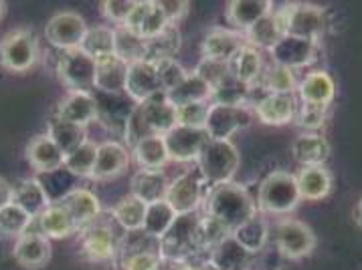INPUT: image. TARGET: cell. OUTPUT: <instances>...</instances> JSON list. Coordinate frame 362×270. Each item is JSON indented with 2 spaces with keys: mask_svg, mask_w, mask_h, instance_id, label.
<instances>
[{
  "mask_svg": "<svg viewBox=\"0 0 362 270\" xmlns=\"http://www.w3.org/2000/svg\"><path fill=\"white\" fill-rule=\"evenodd\" d=\"M276 248L288 260H302L316 248V234L302 220H284L277 224Z\"/></svg>",
  "mask_w": 362,
  "mask_h": 270,
  "instance_id": "cell-12",
  "label": "cell"
},
{
  "mask_svg": "<svg viewBox=\"0 0 362 270\" xmlns=\"http://www.w3.org/2000/svg\"><path fill=\"white\" fill-rule=\"evenodd\" d=\"M146 208H148L146 202H142L140 198H136L134 194H130V196L119 200L110 212H112L114 222L124 232H140L144 228Z\"/></svg>",
  "mask_w": 362,
  "mask_h": 270,
  "instance_id": "cell-37",
  "label": "cell"
},
{
  "mask_svg": "<svg viewBox=\"0 0 362 270\" xmlns=\"http://www.w3.org/2000/svg\"><path fill=\"white\" fill-rule=\"evenodd\" d=\"M98 115H100V105L91 93H69L59 103L55 117L87 129L89 123L98 119Z\"/></svg>",
  "mask_w": 362,
  "mask_h": 270,
  "instance_id": "cell-24",
  "label": "cell"
},
{
  "mask_svg": "<svg viewBox=\"0 0 362 270\" xmlns=\"http://www.w3.org/2000/svg\"><path fill=\"white\" fill-rule=\"evenodd\" d=\"M170 180L162 170H138L132 178V194L146 204H154L160 200H166Z\"/></svg>",
  "mask_w": 362,
  "mask_h": 270,
  "instance_id": "cell-30",
  "label": "cell"
},
{
  "mask_svg": "<svg viewBox=\"0 0 362 270\" xmlns=\"http://www.w3.org/2000/svg\"><path fill=\"white\" fill-rule=\"evenodd\" d=\"M293 159L302 166H324V161L330 157V143L322 133H300L291 147Z\"/></svg>",
  "mask_w": 362,
  "mask_h": 270,
  "instance_id": "cell-29",
  "label": "cell"
},
{
  "mask_svg": "<svg viewBox=\"0 0 362 270\" xmlns=\"http://www.w3.org/2000/svg\"><path fill=\"white\" fill-rule=\"evenodd\" d=\"M39 230L43 232L49 240H61L67 238L75 232H79L77 224L73 222L71 214L67 212L59 202H53L39 218H37Z\"/></svg>",
  "mask_w": 362,
  "mask_h": 270,
  "instance_id": "cell-34",
  "label": "cell"
},
{
  "mask_svg": "<svg viewBox=\"0 0 362 270\" xmlns=\"http://www.w3.org/2000/svg\"><path fill=\"white\" fill-rule=\"evenodd\" d=\"M98 147H100V143L87 140L69 156H65L63 168L77 178H89L91 180V173L95 168V157H98Z\"/></svg>",
  "mask_w": 362,
  "mask_h": 270,
  "instance_id": "cell-44",
  "label": "cell"
},
{
  "mask_svg": "<svg viewBox=\"0 0 362 270\" xmlns=\"http://www.w3.org/2000/svg\"><path fill=\"white\" fill-rule=\"evenodd\" d=\"M206 216L217 220L221 226L229 232H235L241 224H245L251 216L257 214V204L253 202L251 194L237 182L213 185L206 194Z\"/></svg>",
  "mask_w": 362,
  "mask_h": 270,
  "instance_id": "cell-2",
  "label": "cell"
},
{
  "mask_svg": "<svg viewBox=\"0 0 362 270\" xmlns=\"http://www.w3.org/2000/svg\"><path fill=\"white\" fill-rule=\"evenodd\" d=\"M13 202V185L0 178V210Z\"/></svg>",
  "mask_w": 362,
  "mask_h": 270,
  "instance_id": "cell-56",
  "label": "cell"
},
{
  "mask_svg": "<svg viewBox=\"0 0 362 270\" xmlns=\"http://www.w3.org/2000/svg\"><path fill=\"white\" fill-rule=\"evenodd\" d=\"M176 125V107L166 99V93H158L142 103H134L126 117L124 135L126 143L134 147L150 135H166Z\"/></svg>",
  "mask_w": 362,
  "mask_h": 270,
  "instance_id": "cell-1",
  "label": "cell"
},
{
  "mask_svg": "<svg viewBox=\"0 0 362 270\" xmlns=\"http://www.w3.org/2000/svg\"><path fill=\"white\" fill-rule=\"evenodd\" d=\"M272 13H274L272 0H235V2H229L225 8L227 20L235 29H241L245 32Z\"/></svg>",
  "mask_w": 362,
  "mask_h": 270,
  "instance_id": "cell-26",
  "label": "cell"
},
{
  "mask_svg": "<svg viewBox=\"0 0 362 270\" xmlns=\"http://www.w3.org/2000/svg\"><path fill=\"white\" fill-rule=\"evenodd\" d=\"M300 190L296 176L288 171H274L261 180L257 188V208L261 214L284 216L293 212L300 206Z\"/></svg>",
  "mask_w": 362,
  "mask_h": 270,
  "instance_id": "cell-3",
  "label": "cell"
},
{
  "mask_svg": "<svg viewBox=\"0 0 362 270\" xmlns=\"http://www.w3.org/2000/svg\"><path fill=\"white\" fill-rule=\"evenodd\" d=\"M298 95L302 103L330 107L336 97V83L328 71H310L298 85Z\"/></svg>",
  "mask_w": 362,
  "mask_h": 270,
  "instance_id": "cell-25",
  "label": "cell"
},
{
  "mask_svg": "<svg viewBox=\"0 0 362 270\" xmlns=\"http://www.w3.org/2000/svg\"><path fill=\"white\" fill-rule=\"evenodd\" d=\"M352 216H354V222L362 228V196L361 200L356 202V206H354V214H352Z\"/></svg>",
  "mask_w": 362,
  "mask_h": 270,
  "instance_id": "cell-57",
  "label": "cell"
},
{
  "mask_svg": "<svg viewBox=\"0 0 362 270\" xmlns=\"http://www.w3.org/2000/svg\"><path fill=\"white\" fill-rule=\"evenodd\" d=\"M47 135L57 143L65 156H69V154L75 152L81 143L87 142L86 128L75 125V123H69V121H63V119H59V117H53V119L49 121V131H47Z\"/></svg>",
  "mask_w": 362,
  "mask_h": 270,
  "instance_id": "cell-39",
  "label": "cell"
},
{
  "mask_svg": "<svg viewBox=\"0 0 362 270\" xmlns=\"http://www.w3.org/2000/svg\"><path fill=\"white\" fill-rule=\"evenodd\" d=\"M247 44L243 32L235 29H221L215 27L204 35L201 53L203 59H213V61H223L231 63V59L241 51V47Z\"/></svg>",
  "mask_w": 362,
  "mask_h": 270,
  "instance_id": "cell-19",
  "label": "cell"
},
{
  "mask_svg": "<svg viewBox=\"0 0 362 270\" xmlns=\"http://www.w3.org/2000/svg\"><path fill=\"white\" fill-rule=\"evenodd\" d=\"M25 157L30 168L39 173H53L65 166V154L47 133H39L27 143Z\"/></svg>",
  "mask_w": 362,
  "mask_h": 270,
  "instance_id": "cell-20",
  "label": "cell"
},
{
  "mask_svg": "<svg viewBox=\"0 0 362 270\" xmlns=\"http://www.w3.org/2000/svg\"><path fill=\"white\" fill-rule=\"evenodd\" d=\"M128 63L117 55L98 59L95 61V87L110 93V95H119L126 91V79H128Z\"/></svg>",
  "mask_w": 362,
  "mask_h": 270,
  "instance_id": "cell-27",
  "label": "cell"
},
{
  "mask_svg": "<svg viewBox=\"0 0 362 270\" xmlns=\"http://www.w3.org/2000/svg\"><path fill=\"white\" fill-rule=\"evenodd\" d=\"M134 6H136V2H132V0H105V2H102L100 11L107 20L122 27V25H126Z\"/></svg>",
  "mask_w": 362,
  "mask_h": 270,
  "instance_id": "cell-54",
  "label": "cell"
},
{
  "mask_svg": "<svg viewBox=\"0 0 362 270\" xmlns=\"http://www.w3.org/2000/svg\"><path fill=\"white\" fill-rule=\"evenodd\" d=\"M13 254L16 262L27 270H39L49 264L53 248H51V240L39 230L37 218L30 222L29 230L23 236H18Z\"/></svg>",
  "mask_w": 362,
  "mask_h": 270,
  "instance_id": "cell-14",
  "label": "cell"
},
{
  "mask_svg": "<svg viewBox=\"0 0 362 270\" xmlns=\"http://www.w3.org/2000/svg\"><path fill=\"white\" fill-rule=\"evenodd\" d=\"M148 47V55L146 61H152V63H158L164 59H174L178 55L180 47H182V37L176 29V25H168L166 29L162 30L160 35H156L154 39H148L146 41Z\"/></svg>",
  "mask_w": 362,
  "mask_h": 270,
  "instance_id": "cell-40",
  "label": "cell"
},
{
  "mask_svg": "<svg viewBox=\"0 0 362 270\" xmlns=\"http://www.w3.org/2000/svg\"><path fill=\"white\" fill-rule=\"evenodd\" d=\"M130 166V154L126 145L119 142H103L98 147L95 168L91 173L93 182H110L124 176Z\"/></svg>",
  "mask_w": 362,
  "mask_h": 270,
  "instance_id": "cell-17",
  "label": "cell"
},
{
  "mask_svg": "<svg viewBox=\"0 0 362 270\" xmlns=\"http://www.w3.org/2000/svg\"><path fill=\"white\" fill-rule=\"evenodd\" d=\"M81 232V254L89 262H110L119 254L122 248V238L117 236L114 226L100 222V218L86 228L79 230Z\"/></svg>",
  "mask_w": 362,
  "mask_h": 270,
  "instance_id": "cell-10",
  "label": "cell"
},
{
  "mask_svg": "<svg viewBox=\"0 0 362 270\" xmlns=\"http://www.w3.org/2000/svg\"><path fill=\"white\" fill-rule=\"evenodd\" d=\"M35 218L27 214L21 206L8 204L0 210V234L2 236H23L29 230L30 222Z\"/></svg>",
  "mask_w": 362,
  "mask_h": 270,
  "instance_id": "cell-49",
  "label": "cell"
},
{
  "mask_svg": "<svg viewBox=\"0 0 362 270\" xmlns=\"http://www.w3.org/2000/svg\"><path fill=\"white\" fill-rule=\"evenodd\" d=\"M4 13H6V4L0 0V18H2V15H4Z\"/></svg>",
  "mask_w": 362,
  "mask_h": 270,
  "instance_id": "cell-59",
  "label": "cell"
},
{
  "mask_svg": "<svg viewBox=\"0 0 362 270\" xmlns=\"http://www.w3.org/2000/svg\"><path fill=\"white\" fill-rule=\"evenodd\" d=\"M126 93L134 103H142V101L162 93L156 63H152V61L130 63L128 79H126Z\"/></svg>",
  "mask_w": 362,
  "mask_h": 270,
  "instance_id": "cell-18",
  "label": "cell"
},
{
  "mask_svg": "<svg viewBox=\"0 0 362 270\" xmlns=\"http://www.w3.org/2000/svg\"><path fill=\"white\" fill-rule=\"evenodd\" d=\"M57 77L71 93H91L95 87V59L89 57L83 49L61 51Z\"/></svg>",
  "mask_w": 362,
  "mask_h": 270,
  "instance_id": "cell-8",
  "label": "cell"
},
{
  "mask_svg": "<svg viewBox=\"0 0 362 270\" xmlns=\"http://www.w3.org/2000/svg\"><path fill=\"white\" fill-rule=\"evenodd\" d=\"M176 218H178V214H176V210H174L166 200H160V202H154V204H148V208H146L144 228H142V230L146 232V236L160 240V238L170 230V226H173Z\"/></svg>",
  "mask_w": 362,
  "mask_h": 270,
  "instance_id": "cell-38",
  "label": "cell"
},
{
  "mask_svg": "<svg viewBox=\"0 0 362 270\" xmlns=\"http://www.w3.org/2000/svg\"><path fill=\"white\" fill-rule=\"evenodd\" d=\"M81 49L86 51L89 57L95 59V61L110 57V55H116V35H114V29H110V27H93V29H89Z\"/></svg>",
  "mask_w": 362,
  "mask_h": 270,
  "instance_id": "cell-47",
  "label": "cell"
},
{
  "mask_svg": "<svg viewBox=\"0 0 362 270\" xmlns=\"http://www.w3.org/2000/svg\"><path fill=\"white\" fill-rule=\"evenodd\" d=\"M134 159L140 166V170H164L170 161L168 149L164 143V135H150L138 142L134 147Z\"/></svg>",
  "mask_w": 362,
  "mask_h": 270,
  "instance_id": "cell-36",
  "label": "cell"
},
{
  "mask_svg": "<svg viewBox=\"0 0 362 270\" xmlns=\"http://www.w3.org/2000/svg\"><path fill=\"white\" fill-rule=\"evenodd\" d=\"M269 55H272L274 65L286 67V69H291V71H298V69L310 67L318 59V43L284 35L269 49Z\"/></svg>",
  "mask_w": 362,
  "mask_h": 270,
  "instance_id": "cell-15",
  "label": "cell"
},
{
  "mask_svg": "<svg viewBox=\"0 0 362 270\" xmlns=\"http://www.w3.org/2000/svg\"><path fill=\"white\" fill-rule=\"evenodd\" d=\"M114 35H116L117 57L124 59L128 65L130 63H138V61H146V55H148L146 39H142L140 35H136L128 27H116Z\"/></svg>",
  "mask_w": 362,
  "mask_h": 270,
  "instance_id": "cell-43",
  "label": "cell"
},
{
  "mask_svg": "<svg viewBox=\"0 0 362 270\" xmlns=\"http://www.w3.org/2000/svg\"><path fill=\"white\" fill-rule=\"evenodd\" d=\"M249 97H251V87L241 83L237 77L227 75L217 87H213L211 101L217 105H247Z\"/></svg>",
  "mask_w": 362,
  "mask_h": 270,
  "instance_id": "cell-46",
  "label": "cell"
},
{
  "mask_svg": "<svg viewBox=\"0 0 362 270\" xmlns=\"http://www.w3.org/2000/svg\"><path fill=\"white\" fill-rule=\"evenodd\" d=\"M239 164H241V156L231 142L211 140L199 157L197 168L204 184L213 188V185L233 182L235 173L239 170Z\"/></svg>",
  "mask_w": 362,
  "mask_h": 270,
  "instance_id": "cell-6",
  "label": "cell"
},
{
  "mask_svg": "<svg viewBox=\"0 0 362 270\" xmlns=\"http://www.w3.org/2000/svg\"><path fill=\"white\" fill-rule=\"evenodd\" d=\"M274 270H279V269H274Z\"/></svg>",
  "mask_w": 362,
  "mask_h": 270,
  "instance_id": "cell-60",
  "label": "cell"
},
{
  "mask_svg": "<svg viewBox=\"0 0 362 270\" xmlns=\"http://www.w3.org/2000/svg\"><path fill=\"white\" fill-rule=\"evenodd\" d=\"M235 240L239 242L245 250H249L251 254L259 252L261 248L267 242V220L263 218V214L257 212L255 216H251L245 224L237 228L231 234Z\"/></svg>",
  "mask_w": 362,
  "mask_h": 270,
  "instance_id": "cell-41",
  "label": "cell"
},
{
  "mask_svg": "<svg viewBox=\"0 0 362 270\" xmlns=\"http://www.w3.org/2000/svg\"><path fill=\"white\" fill-rule=\"evenodd\" d=\"M199 222L201 214H178L170 230L158 240L160 256L164 260L187 262L190 256L201 250L199 244Z\"/></svg>",
  "mask_w": 362,
  "mask_h": 270,
  "instance_id": "cell-5",
  "label": "cell"
},
{
  "mask_svg": "<svg viewBox=\"0 0 362 270\" xmlns=\"http://www.w3.org/2000/svg\"><path fill=\"white\" fill-rule=\"evenodd\" d=\"M156 71H158L160 87H162V93H168L173 91L174 87H178L189 73L185 71V67L174 61V59H164V61H158L156 63Z\"/></svg>",
  "mask_w": 362,
  "mask_h": 270,
  "instance_id": "cell-51",
  "label": "cell"
},
{
  "mask_svg": "<svg viewBox=\"0 0 362 270\" xmlns=\"http://www.w3.org/2000/svg\"><path fill=\"white\" fill-rule=\"evenodd\" d=\"M209 142H211V137H209L206 129L185 128L178 123L164 135L168 157H170V161H178V164L199 161V157Z\"/></svg>",
  "mask_w": 362,
  "mask_h": 270,
  "instance_id": "cell-13",
  "label": "cell"
},
{
  "mask_svg": "<svg viewBox=\"0 0 362 270\" xmlns=\"http://www.w3.org/2000/svg\"><path fill=\"white\" fill-rule=\"evenodd\" d=\"M203 178L199 170L185 171L182 176L174 178L168 192H166V202L173 206L176 214L199 212V206L203 204Z\"/></svg>",
  "mask_w": 362,
  "mask_h": 270,
  "instance_id": "cell-16",
  "label": "cell"
},
{
  "mask_svg": "<svg viewBox=\"0 0 362 270\" xmlns=\"http://www.w3.org/2000/svg\"><path fill=\"white\" fill-rule=\"evenodd\" d=\"M328 113H330V107H318V105L302 103L296 111L293 123L300 129H304V133H318V129L324 128Z\"/></svg>",
  "mask_w": 362,
  "mask_h": 270,
  "instance_id": "cell-50",
  "label": "cell"
},
{
  "mask_svg": "<svg viewBox=\"0 0 362 270\" xmlns=\"http://www.w3.org/2000/svg\"><path fill=\"white\" fill-rule=\"evenodd\" d=\"M168 25L170 23L162 15L158 2H136L126 25H122V27H128L148 41V39H154L156 35H160Z\"/></svg>",
  "mask_w": 362,
  "mask_h": 270,
  "instance_id": "cell-23",
  "label": "cell"
},
{
  "mask_svg": "<svg viewBox=\"0 0 362 270\" xmlns=\"http://www.w3.org/2000/svg\"><path fill=\"white\" fill-rule=\"evenodd\" d=\"M203 77L204 81L211 87H217L227 75H231V67L229 63H223V61H213V59H203L199 63V67L194 69Z\"/></svg>",
  "mask_w": 362,
  "mask_h": 270,
  "instance_id": "cell-53",
  "label": "cell"
},
{
  "mask_svg": "<svg viewBox=\"0 0 362 270\" xmlns=\"http://www.w3.org/2000/svg\"><path fill=\"white\" fill-rule=\"evenodd\" d=\"M199 269H201V270H217V269H215V266H213V264H209V262H204V264H201Z\"/></svg>",
  "mask_w": 362,
  "mask_h": 270,
  "instance_id": "cell-58",
  "label": "cell"
},
{
  "mask_svg": "<svg viewBox=\"0 0 362 270\" xmlns=\"http://www.w3.org/2000/svg\"><path fill=\"white\" fill-rule=\"evenodd\" d=\"M213 97V87L204 81L197 71L187 75V79L173 91L166 93V99L173 103L174 107H182L190 103H209Z\"/></svg>",
  "mask_w": 362,
  "mask_h": 270,
  "instance_id": "cell-35",
  "label": "cell"
},
{
  "mask_svg": "<svg viewBox=\"0 0 362 270\" xmlns=\"http://www.w3.org/2000/svg\"><path fill=\"white\" fill-rule=\"evenodd\" d=\"M57 202L71 214L73 222L77 224L79 230L86 228L87 224H91V222H95L102 216V202L87 188L69 190L67 194L57 198Z\"/></svg>",
  "mask_w": 362,
  "mask_h": 270,
  "instance_id": "cell-21",
  "label": "cell"
},
{
  "mask_svg": "<svg viewBox=\"0 0 362 270\" xmlns=\"http://www.w3.org/2000/svg\"><path fill=\"white\" fill-rule=\"evenodd\" d=\"M87 30L89 27L86 25V18L79 13L63 11L49 18V23L45 25V37L59 51H73L81 49Z\"/></svg>",
  "mask_w": 362,
  "mask_h": 270,
  "instance_id": "cell-11",
  "label": "cell"
},
{
  "mask_svg": "<svg viewBox=\"0 0 362 270\" xmlns=\"http://www.w3.org/2000/svg\"><path fill=\"white\" fill-rule=\"evenodd\" d=\"M251 258L253 254L245 250L233 236H229L211 250L206 262L213 264L217 270H249Z\"/></svg>",
  "mask_w": 362,
  "mask_h": 270,
  "instance_id": "cell-33",
  "label": "cell"
},
{
  "mask_svg": "<svg viewBox=\"0 0 362 270\" xmlns=\"http://www.w3.org/2000/svg\"><path fill=\"white\" fill-rule=\"evenodd\" d=\"M257 85L263 89V93H286V95H293V91H298V77L296 71L279 67V65H265V71L261 75Z\"/></svg>",
  "mask_w": 362,
  "mask_h": 270,
  "instance_id": "cell-42",
  "label": "cell"
},
{
  "mask_svg": "<svg viewBox=\"0 0 362 270\" xmlns=\"http://www.w3.org/2000/svg\"><path fill=\"white\" fill-rule=\"evenodd\" d=\"M296 182L302 200H324L332 192V173L324 166L300 168L296 173Z\"/></svg>",
  "mask_w": 362,
  "mask_h": 270,
  "instance_id": "cell-31",
  "label": "cell"
},
{
  "mask_svg": "<svg viewBox=\"0 0 362 270\" xmlns=\"http://www.w3.org/2000/svg\"><path fill=\"white\" fill-rule=\"evenodd\" d=\"M162 256L158 248L150 246H136L126 248L122 254V269L124 270H158Z\"/></svg>",
  "mask_w": 362,
  "mask_h": 270,
  "instance_id": "cell-48",
  "label": "cell"
},
{
  "mask_svg": "<svg viewBox=\"0 0 362 270\" xmlns=\"http://www.w3.org/2000/svg\"><path fill=\"white\" fill-rule=\"evenodd\" d=\"M13 204L21 206L33 218H39L53 204V200L39 180H18L13 185Z\"/></svg>",
  "mask_w": 362,
  "mask_h": 270,
  "instance_id": "cell-28",
  "label": "cell"
},
{
  "mask_svg": "<svg viewBox=\"0 0 362 270\" xmlns=\"http://www.w3.org/2000/svg\"><path fill=\"white\" fill-rule=\"evenodd\" d=\"M209 103H190L176 107V123L185 125V128L204 129L206 125V117H209Z\"/></svg>",
  "mask_w": 362,
  "mask_h": 270,
  "instance_id": "cell-52",
  "label": "cell"
},
{
  "mask_svg": "<svg viewBox=\"0 0 362 270\" xmlns=\"http://www.w3.org/2000/svg\"><path fill=\"white\" fill-rule=\"evenodd\" d=\"M281 37H284V30H281L279 23H277L276 13L261 18L255 27H251L245 32L247 43L251 44V47H255V49H265V51H269Z\"/></svg>",
  "mask_w": 362,
  "mask_h": 270,
  "instance_id": "cell-45",
  "label": "cell"
},
{
  "mask_svg": "<svg viewBox=\"0 0 362 270\" xmlns=\"http://www.w3.org/2000/svg\"><path fill=\"white\" fill-rule=\"evenodd\" d=\"M229 67H231L233 77H237L245 85L253 87L259 83L261 75L265 71V61H263V55H261L259 49H255V47H251V44L247 43L231 59Z\"/></svg>",
  "mask_w": 362,
  "mask_h": 270,
  "instance_id": "cell-32",
  "label": "cell"
},
{
  "mask_svg": "<svg viewBox=\"0 0 362 270\" xmlns=\"http://www.w3.org/2000/svg\"><path fill=\"white\" fill-rule=\"evenodd\" d=\"M253 107L247 105H217L211 103L206 117V133L211 140L231 142V135L245 129L253 121Z\"/></svg>",
  "mask_w": 362,
  "mask_h": 270,
  "instance_id": "cell-9",
  "label": "cell"
},
{
  "mask_svg": "<svg viewBox=\"0 0 362 270\" xmlns=\"http://www.w3.org/2000/svg\"><path fill=\"white\" fill-rule=\"evenodd\" d=\"M39 61V41L29 29H15L0 41V65L13 73L30 71Z\"/></svg>",
  "mask_w": 362,
  "mask_h": 270,
  "instance_id": "cell-7",
  "label": "cell"
},
{
  "mask_svg": "<svg viewBox=\"0 0 362 270\" xmlns=\"http://www.w3.org/2000/svg\"><path fill=\"white\" fill-rule=\"evenodd\" d=\"M277 23L284 30V35L305 39L318 43V39L326 32V11L316 4L304 2H291L284 4L276 11Z\"/></svg>",
  "mask_w": 362,
  "mask_h": 270,
  "instance_id": "cell-4",
  "label": "cell"
},
{
  "mask_svg": "<svg viewBox=\"0 0 362 270\" xmlns=\"http://www.w3.org/2000/svg\"><path fill=\"white\" fill-rule=\"evenodd\" d=\"M296 111H298V103L293 99V95H286V93H267L253 107V113L257 115L261 123L272 125V128L291 123Z\"/></svg>",
  "mask_w": 362,
  "mask_h": 270,
  "instance_id": "cell-22",
  "label": "cell"
},
{
  "mask_svg": "<svg viewBox=\"0 0 362 270\" xmlns=\"http://www.w3.org/2000/svg\"><path fill=\"white\" fill-rule=\"evenodd\" d=\"M160 11L166 16V20L174 25L176 20H182L189 13V2H180V0H158Z\"/></svg>",
  "mask_w": 362,
  "mask_h": 270,
  "instance_id": "cell-55",
  "label": "cell"
}]
</instances>
